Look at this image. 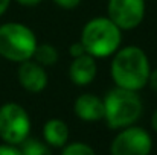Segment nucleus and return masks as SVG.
<instances>
[{
	"label": "nucleus",
	"mask_w": 157,
	"mask_h": 155,
	"mask_svg": "<svg viewBox=\"0 0 157 155\" xmlns=\"http://www.w3.org/2000/svg\"><path fill=\"white\" fill-rule=\"evenodd\" d=\"M151 64L148 55L137 46L119 47L110 64L111 79L116 87L139 91L148 85Z\"/></svg>",
	"instance_id": "obj_1"
},
{
	"label": "nucleus",
	"mask_w": 157,
	"mask_h": 155,
	"mask_svg": "<svg viewBox=\"0 0 157 155\" xmlns=\"http://www.w3.org/2000/svg\"><path fill=\"white\" fill-rule=\"evenodd\" d=\"M104 120L111 129H122L134 125L144 111L137 91L114 87L104 96Z\"/></svg>",
	"instance_id": "obj_2"
},
{
	"label": "nucleus",
	"mask_w": 157,
	"mask_h": 155,
	"mask_svg": "<svg viewBox=\"0 0 157 155\" xmlns=\"http://www.w3.org/2000/svg\"><path fill=\"white\" fill-rule=\"evenodd\" d=\"M79 41L95 58L113 56L121 47L122 31L108 17H95L84 24Z\"/></svg>",
	"instance_id": "obj_3"
},
{
	"label": "nucleus",
	"mask_w": 157,
	"mask_h": 155,
	"mask_svg": "<svg viewBox=\"0 0 157 155\" xmlns=\"http://www.w3.org/2000/svg\"><path fill=\"white\" fill-rule=\"evenodd\" d=\"M38 46L34 31L17 21L0 24V56L11 62L32 59Z\"/></svg>",
	"instance_id": "obj_4"
},
{
	"label": "nucleus",
	"mask_w": 157,
	"mask_h": 155,
	"mask_svg": "<svg viewBox=\"0 0 157 155\" xmlns=\"http://www.w3.org/2000/svg\"><path fill=\"white\" fill-rule=\"evenodd\" d=\"M31 132V119L28 111L15 102L0 106V138L8 145H21Z\"/></svg>",
	"instance_id": "obj_5"
},
{
	"label": "nucleus",
	"mask_w": 157,
	"mask_h": 155,
	"mask_svg": "<svg viewBox=\"0 0 157 155\" xmlns=\"http://www.w3.org/2000/svg\"><path fill=\"white\" fill-rule=\"evenodd\" d=\"M153 149V138L150 132L140 126H127L113 138L111 155H150Z\"/></svg>",
	"instance_id": "obj_6"
},
{
	"label": "nucleus",
	"mask_w": 157,
	"mask_h": 155,
	"mask_svg": "<svg viewBox=\"0 0 157 155\" xmlns=\"http://www.w3.org/2000/svg\"><path fill=\"white\" fill-rule=\"evenodd\" d=\"M145 0H108L107 17L121 29H136L145 18Z\"/></svg>",
	"instance_id": "obj_7"
},
{
	"label": "nucleus",
	"mask_w": 157,
	"mask_h": 155,
	"mask_svg": "<svg viewBox=\"0 0 157 155\" xmlns=\"http://www.w3.org/2000/svg\"><path fill=\"white\" fill-rule=\"evenodd\" d=\"M18 84L29 93H41L49 82L46 68L34 59L20 62L17 70Z\"/></svg>",
	"instance_id": "obj_8"
},
{
	"label": "nucleus",
	"mask_w": 157,
	"mask_h": 155,
	"mask_svg": "<svg viewBox=\"0 0 157 155\" xmlns=\"http://www.w3.org/2000/svg\"><path fill=\"white\" fill-rule=\"evenodd\" d=\"M96 73H98L96 58L89 53L73 58L69 65V78L78 87H86L92 84L93 79L96 78Z\"/></svg>",
	"instance_id": "obj_9"
},
{
	"label": "nucleus",
	"mask_w": 157,
	"mask_h": 155,
	"mask_svg": "<svg viewBox=\"0 0 157 155\" xmlns=\"http://www.w3.org/2000/svg\"><path fill=\"white\" fill-rule=\"evenodd\" d=\"M73 111L84 122L104 120V101L93 93H82L75 99Z\"/></svg>",
	"instance_id": "obj_10"
},
{
	"label": "nucleus",
	"mask_w": 157,
	"mask_h": 155,
	"mask_svg": "<svg viewBox=\"0 0 157 155\" xmlns=\"http://www.w3.org/2000/svg\"><path fill=\"white\" fill-rule=\"evenodd\" d=\"M70 129L61 119H49L43 126V138L52 148H63L67 145Z\"/></svg>",
	"instance_id": "obj_11"
},
{
	"label": "nucleus",
	"mask_w": 157,
	"mask_h": 155,
	"mask_svg": "<svg viewBox=\"0 0 157 155\" xmlns=\"http://www.w3.org/2000/svg\"><path fill=\"white\" fill-rule=\"evenodd\" d=\"M58 56H59L58 50L55 49L53 44H51V43H41V44L37 46L32 59L37 61L38 64H41L43 67H49V65L56 64Z\"/></svg>",
	"instance_id": "obj_12"
},
{
	"label": "nucleus",
	"mask_w": 157,
	"mask_h": 155,
	"mask_svg": "<svg viewBox=\"0 0 157 155\" xmlns=\"http://www.w3.org/2000/svg\"><path fill=\"white\" fill-rule=\"evenodd\" d=\"M21 155H51L49 145L38 138H26L20 148Z\"/></svg>",
	"instance_id": "obj_13"
},
{
	"label": "nucleus",
	"mask_w": 157,
	"mask_h": 155,
	"mask_svg": "<svg viewBox=\"0 0 157 155\" xmlns=\"http://www.w3.org/2000/svg\"><path fill=\"white\" fill-rule=\"evenodd\" d=\"M61 155H96L93 148L82 142H73L70 145L63 146Z\"/></svg>",
	"instance_id": "obj_14"
},
{
	"label": "nucleus",
	"mask_w": 157,
	"mask_h": 155,
	"mask_svg": "<svg viewBox=\"0 0 157 155\" xmlns=\"http://www.w3.org/2000/svg\"><path fill=\"white\" fill-rule=\"evenodd\" d=\"M52 2L63 9H75V8L79 6V3L82 0H52Z\"/></svg>",
	"instance_id": "obj_15"
},
{
	"label": "nucleus",
	"mask_w": 157,
	"mask_h": 155,
	"mask_svg": "<svg viewBox=\"0 0 157 155\" xmlns=\"http://www.w3.org/2000/svg\"><path fill=\"white\" fill-rule=\"evenodd\" d=\"M69 53H70L72 58H76V56H81V55H84V53H87V52H86V49H84V46H82L81 41H76V43L70 44Z\"/></svg>",
	"instance_id": "obj_16"
},
{
	"label": "nucleus",
	"mask_w": 157,
	"mask_h": 155,
	"mask_svg": "<svg viewBox=\"0 0 157 155\" xmlns=\"http://www.w3.org/2000/svg\"><path fill=\"white\" fill-rule=\"evenodd\" d=\"M0 155H21L20 149L14 145H0Z\"/></svg>",
	"instance_id": "obj_17"
},
{
	"label": "nucleus",
	"mask_w": 157,
	"mask_h": 155,
	"mask_svg": "<svg viewBox=\"0 0 157 155\" xmlns=\"http://www.w3.org/2000/svg\"><path fill=\"white\" fill-rule=\"evenodd\" d=\"M148 85L151 90L157 91V68L150 72V78H148Z\"/></svg>",
	"instance_id": "obj_18"
},
{
	"label": "nucleus",
	"mask_w": 157,
	"mask_h": 155,
	"mask_svg": "<svg viewBox=\"0 0 157 155\" xmlns=\"http://www.w3.org/2000/svg\"><path fill=\"white\" fill-rule=\"evenodd\" d=\"M18 5H23V6H37L40 5L43 0H15Z\"/></svg>",
	"instance_id": "obj_19"
},
{
	"label": "nucleus",
	"mask_w": 157,
	"mask_h": 155,
	"mask_svg": "<svg viewBox=\"0 0 157 155\" xmlns=\"http://www.w3.org/2000/svg\"><path fill=\"white\" fill-rule=\"evenodd\" d=\"M9 3H11V0H0V17H2L6 11H8Z\"/></svg>",
	"instance_id": "obj_20"
},
{
	"label": "nucleus",
	"mask_w": 157,
	"mask_h": 155,
	"mask_svg": "<svg viewBox=\"0 0 157 155\" xmlns=\"http://www.w3.org/2000/svg\"><path fill=\"white\" fill-rule=\"evenodd\" d=\"M151 126H153V129L157 132V109L153 113V117H151Z\"/></svg>",
	"instance_id": "obj_21"
}]
</instances>
